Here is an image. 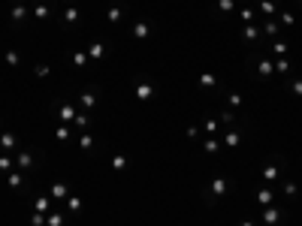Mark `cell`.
<instances>
[{
    "instance_id": "cell-24",
    "label": "cell",
    "mask_w": 302,
    "mask_h": 226,
    "mask_svg": "<svg viewBox=\"0 0 302 226\" xmlns=\"http://www.w3.org/2000/svg\"><path fill=\"white\" fill-rule=\"evenodd\" d=\"M260 12L266 18H275L278 15V0H260Z\"/></svg>"
},
{
    "instance_id": "cell-29",
    "label": "cell",
    "mask_w": 302,
    "mask_h": 226,
    "mask_svg": "<svg viewBox=\"0 0 302 226\" xmlns=\"http://www.w3.org/2000/svg\"><path fill=\"white\" fill-rule=\"evenodd\" d=\"M200 88H205V91H212V88H218V79H215L212 72H200Z\"/></svg>"
},
{
    "instance_id": "cell-32",
    "label": "cell",
    "mask_w": 302,
    "mask_h": 226,
    "mask_svg": "<svg viewBox=\"0 0 302 226\" xmlns=\"http://www.w3.org/2000/svg\"><path fill=\"white\" fill-rule=\"evenodd\" d=\"M67 214H79L82 211V199L79 196H67V208H64Z\"/></svg>"
},
{
    "instance_id": "cell-19",
    "label": "cell",
    "mask_w": 302,
    "mask_h": 226,
    "mask_svg": "<svg viewBox=\"0 0 302 226\" xmlns=\"http://www.w3.org/2000/svg\"><path fill=\"white\" fill-rule=\"evenodd\" d=\"M45 226H67V211H52V214H45Z\"/></svg>"
},
{
    "instance_id": "cell-50",
    "label": "cell",
    "mask_w": 302,
    "mask_h": 226,
    "mask_svg": "<svg viewBox=\"0 0 302 226\" xmlns=\"http://www.w3.org/2000/svg\"><path fill=\"white\" fill-rule=\"evenodd\" d=\"M263 226H266V223H263Z\"/></svg>"
},
{
    "instance_id": "cell-23",
    "label": "cell",
    "mask_w": 302,
    "mask_h": 226,
    "mask_svg": "<svg viewBox=\"0 0 302 226\" xmlns=\"http://www.w3.org/2000/svg\"><path fill=\"white\" fill-rule=\"evenodd\" d=\"M79 148H82L85 154H91V151H94V136H91L88 130H85V133H79Z\"/></svg>"
},
{
    "instance_id": "cell-5",
    "label": "cell",
    "mask_w": 302,
    "mask_h": 226,
    "mask_svg": "<svg viewBox=\"0 0 302 226\" xmlns=\"http://www.w3.org/2000/svg\"><path fill=\"white\" fill-rule=\"evenodd\" d=\"M100 88H97V85H88V88H85V91H79V106H82V112H88V115H91V112H94V109H97V99H100Z\"/></svg>"
},
{
    "instance_id": "cell-36",
    "label": "cell",
    "mask_w": 302,
    "mask_h": 226,
    "mask_svg": "<svg viewBox=\"0 0 302 226\" xmlns=\"http://www.w3.org/2000/svg\"><path fill=\"white\" fill-rule=\"evenodd\" d=\"M287 48H290V45H287V39H275V42H272V52H275V55H281V58L287 55Z\"/></svg>"
},
{
    "instance_id": "cell-21",
    "label": "cell",
    "mask_w": 302,
    "mask_h": 226,
    "mask_svg": "<svg viewBox=\"0 0 302 226\" xmlns=\"http://www.w3.org/2000/svg\"><path fill=\"white\" fill-rule=\"evenodd\" d=\"M263 31H266V36H272V39H281V24H278V18H266V21H263Z\"/></svg>"
},
{
    "instance_id": "cell-13",
    "label": "cell",
    "mask_w": 302,
    "mask_h": 226,
    "mask_svg": "<svg viewBox=\"0 0 302 226\" xmlns=\"http://www.w3.org/2000/svg\"><path fill=\"white\" fill-rule=\"evenodd\" d=\"M133 94H136V99H139V103H148V99L157 97V91H154V85H151V82H139Z\"/></svg>"
},
{
    "instance_id": "cell-38",
    "label": "cell",
    "mask_w": 302,
    "mask_h": 226,
    "mask_svg": "<svg viewBox=\"0 0 302 226\" xmlns=\"http://www.w3.org/2000/svg\"><path fill=\"white\" fill-rule=\"evenodd\" d=\"M239 18H242V21H245V24H254V18H257V12H254V9H248V6H245V9H242V12H239Z\"/></svg>"
},
{
    "instance_id": "cell-48",
    "label": "cell",
    "mask_w": 302,
    "mask_h": 226,
    "mask_svg": "<svg viewBox=\"0 0 302 226\" xmlns=\"http://www.w3.org/2000/svg\"><path fill=\"white\" fill-rule=\"evenodd\" d=\"M118 3H121V0H118Z\"/></svg>"
},
{
    "instance_id": "cell-2",
    "label": "cell",
    "mask_w": 302,
    "mask_h": 226,
    "mask_svg": "<svg viewBox=\"0 0 302 226\" xmlns=\"http://www.w3.org/2000/svg\"><path fill=\"white\" fill-rule=\"evenodd\" d=\"M248 69H254L257 82H269L272 72H275V64L269 58H257V55H248Z\"/></svg>"
},
{
    "instance_id": "cell-15",
    "label": "cell",
    "mask_w": 302,
    "mask_h": 226,
    "mask_svg": "<svg viewBox=\"0 0 302 226\" xmlns=\"http://www.w3.org/2000/svg\"><path fill=\"white\" fill-rule=\"evenodd\" d=\"M151 31H154V24H151L148 18H142V21H136L133 24V39H148Z\"/></svg>"
},
{
    "instance_id": "cell-11",
    "label": "cell",
    "mask_w": 302,
    "mask_h": 226,
    "mask_svg": "<svg viewBox=\"0 0 302 226\" xmlns=\"http://www.w3.org/2000/svg\"><path fill=\"white\" fill-rule=\"evenodd\" d=\"M130 12V6L121 0V3H115V6H109V12H106V18L112 21V24H118V21H124V15Z\"/></svg>"
},
{
    "instance_id": "cell-1",
    "label": "cell",
    "mask_w": 302,
    "mask_h": 226,
    "mask_svg": "<svg viewBox=\"0 0 302 226\" xmlns=\"http://www.w3.org/2000/svg\"><path fill=\"white\" fill-rule=\"evenodd\" d=\"M227 190H230L227 178H221V175H218V178H212V184H208V187H202L200 196L205 199V202H208V205H218V199L227 193Z\"/></svg>"
},
{
    "instance_id": "cell-44",
    "label": "cell",
    "mask_w": 302,
    "mask_h": 226,
    "mask_svg": "<svg viewBox=\"0 0 302 226\" xmlns=\"http://www.w3.org/2000/svg\"><path fill=\"white\" fill-rule=\"evenodd\" d=\"M290 91H293L296 97H302V79H296V82H290Z\"/></svg>"
},
{
    "instance_id": "cell-34",
    "label": "cell",
    "mask_w": 302,
    "mask_h": 226,
    "mask_svg": "<svg viewBox=\"0 0 302 226\" xmlns=\"http://www.w3.org/2000/svg\"><path fill=\"white\" fill-rule=\"evenodd\" d=\"M3 58H6V66H12V69H18V66H21L18 52H12V48H6V55H3Z\"/></svg>"
},
{
    "instance_id": "cell-3",
    "label": "cell",
    "mask_w": 302,
    "mask_h": 226,
    "mask_svg": "<svg viewBox=\"0 0 302 226\" xmlns=\"http://www.w3.org/2000/svg\"><path fill=\"white\" fill-rule=\"evenodd\" d=\"M281 172H287V163H284V157H281V154H275V157L266 163V169H263V181L275 187V181L281 178Z\"/></svg>"
},
{
    "instance_id": "cell-12",
    "label": "cell",
    "mask_w": 302,
    "mask_h": 226,
    "mask_svg": "<svg viewBox=\"0 0 302 226\" xmlns=\"http://www.w3.org/2000/svg\"><path fill=\"white\" fill-rule=\"evenodd\" d=\"M15 148H21V142H18V136L15 133H9V130H3L0 133V151H15Z\"/></svg>"
},
{
    "instance_id": "cell-25",
    "label": "cell",
    "mask_w": 302,
    "mask_h": 226,
    "mask_svg": "<svg viewBox=\"0 0 302 226\" xmlns=\"http://www.w3.org/2000/svg\"><path fill=\"white\" fill-rule=\"evenodd\" d=\"M236 115H239V112H233V109H224V112H218V124H224V127H233V124H236Z\"/></svg>"
},
{
    "instance_id": "cell-47",
    "label": "cell",
    "mask_w": 302,
    "mask_h": 226,
    "mask_svg": "<svg viewBox=\"0 0 302 226\" xmlns=\"http://www.w3.org/2000/svg\"><path fill=\"white\" fill-rule=\"evenodd\" d=\"M239 226H254V223H251V220H242V223H239Z\"/></svg>"
},
{
    "instance_id": "cell-18",
    "label": "cell",
    "mask_w": 302,
    "mask_h": 226,
    "mask_svg": "<svg viewBox=\"0 0 302 226\" xmlns=\"http://www.w3.org/2000/svg\"><path fill=\"white\" fill-rule=\"evenodd\" d=\"M221 148H224V142H221V139H215V136H208V139L202 142V151H205L208 157H215V154H218Z\"/></svg>"
},
{
    "instance_id": "cell-39",
    "label": "cell",
    "mask_w": 302,
    "mask_h": 226,
    "mask_svg": "<svg viewBox=\"0 0 302 226\" xmlns=\"http://www.w3.org/2000/svg\"><path fill=\"white\" fill-rule=\"evenodd\" d=\"M275 72H284V76H287V72H290V61H287V58H278V61H275Z\"/></svg>"
},
{
    "instance_id": "cell-17",
    "label": "cell",
    "mask_w": 302,
    "mask_h": 226,
    "mask_svg": "<svg viewBox=\"0 0 302 226\" xmlns=\"http://www.w3.org/2000/svg\"><path fill=\"white\" fill-rule=\"evenodd\" d=\"M227 148H239L242 142H245V136H242V130H230V133H224V139H221Z\"/></svg>"
},
{
    "instance_id": "cell-37",
    "label": "cell",
    "mask_w": 302,
    "mask_h": 226,
    "mask_svg": "<svg viewBox=\"0 0 302 226\" xmlns=\"http://www.w3.org/2000/svg\"><path fill=\"white\" fill-rule=\"evenodd\" d=\"M218 9L224 15H230V12H236V0H218Z\"/></svg>"
},
{
    "instance_id": "cell-16",
    "label": "cell",
    "mask_w": 302,
    "mask_h": 226,
    "mask_svg": "<svg viewBox=\"0 0 302 226\" xmlns=\"http://www.w3.org/2000/svg\"><path fill=\"white\" fill-rule=\"evenodd\" d=\"M52 202H55L52 196H36L34 199V211H39V214H52V211H55Z\"/></svg>"
},
{
    "instance_id": "cell-26",
    "label": "cell",
    "mask_w": 302,
    "mask_h": 226,
    "mask_svg": "<svg viewBox=\"0 0 302 226\" xmlns=\"http://www.w3.org/2000/svg\"><path fill=\"white\" fill-rule=\"evenodd\" d=\"M103 55H106V45H103L100 39H97V42H91V45H88V58H91V61H100Z\"/></svg>"
},
{
    "instance_id": "cell-40",
    "label": "cell",
    "mask_w": 302,
    "mask_h": 226,
    "mask_svg": "<svg viewBox=\"0 0 302 226\" xmlns=\"http://www.w3.org/2000/svg\"><path fill=\"white\" fill-rule=\"evenodd\" d=\"M227 99H230V109H233V112H239V106H242V97H239L236 91H230V94H227Z\"/></svg>"
},
{
    "instance_id": "cell-45",
    "label": "cell",
    "mask_w": 302,
    "mask_h": 226,
    "mask_svg": "<svg viewBox=\"0 0 302 226\" xmlns=\"http://www.w3.org/2000/svg\"><path fill=\"white\" fill-rule=\"evenodd\" d=\"M215 130H218V118H212V121H205V133H208V136H212Z\"/></svg>"
},
{
    "instance_id": "cell-7",
    "label": "cell",
    "mask_w": 302,
    "mask_h": 226,
    "mask_svg": "<svg viewBox=\"0 0 302 226\" xmlns=\"http://www.w3.org/2000/svg\"><path fill=\"white\" fill-rule=\"evenodd\" d=\"M284 220H287V211L284 208H275V205L263 208V223L266 226H278V223H284Z\"/></svg>"
},
{
    "instance_id": "cell-49",
    "label": "cell",
    "mask_w": 302,
    "mask_h": 226,
    "mask_svg": "<svg viewBox=\"0 0 302 226\" xmlns=\"http://www.w3.org/2000/svg\"><path fill=\"white\" fill-rule=\"evenodd\" d=\"M299 3H302V0H299Z\"/></svg>"
},
{
    "instance_id": "cell-33",
    "label": "cell",
    "mask_w": 302,
    "mask_h": 226,
    "mask_svg": "<svg viewBox=\"0 0 302 226\" xmlns=\"http://www.w3.org/2000/svg\"><path fill=\"white\" fill-rule=\"evenodd\" d=\"M73 127H76V130H82V133H85V130L91 127V115H88V112H85V115H76V121H73Z\"/></svg>"
},
{
    "instance_id": "cell-22",
    "label": "cell",
    "mask_w": 302,
    "mask_h": 226,
    "mask_svg": "<svg viewBox=\"0 0 302 226\" xmlns=\"http://www.w3.org/2000/svg\"><path fill=\"white\" fill-rule=\"evenodd\" d=\"M242 39L254 45V42L260 39V28H257V24H245V28H242Z\"/></svg>"
},
{
    "instance_id": "cell-20",
    "label": "cell",
    "mask_w": 302,
    "mask_h": 226,
    "mask_svg": "<svg viewBox=\"0 0 302 226\" xmlns=\"http://www.w3.org/2000/svg\"><path fill=\"white\" fill-rule=\"evenodd\" d=\"M49 196H52V199H67V196H69V187L64 184V181H55V184L49 187Z\"/></svg>"
},
{
    "instance_id": "cell-28",
    "label": "cell",
    "mask_w": 302,
    "mask_h": 226,
    "mask_svg": "<svg viewBox=\"0 0 302 226\" xmlns=\"http://www.w3.org/2000/svg\"><path fill=\"white\" fill-rule=\"evenodd\" d=\"M272 193H275V187H260V193H257V202H260V205H263V208H266V205H272Z\"/></svg>"
},
{
    "instance_id": "cell-46",
    "label": "cell",
    "mask_w": 302,
    "mask_h": 226,
    "mask_svg": "<svg viewBox=\"0 0 302 226\" xmlns=\"http://www.w3.org/2000/svg\"><path fill=\"white\" fill-rule=\"evenodd\" d=\"M36 76H39V79H42V76H49V66L39 64V66H36Z\"/></svg>"
},
{
    "instance_id": "cell-6",
    "label": "cell",
    "mask_w": 302,
    "mask_h": 226,
    "mask_svg": "<svg viewBox=\"0 0 302 226\" xmlns=\"http://www.w3.org/2000/svg\"><path fill=\"white\" fill-rule=\"evenodd\" d=\"M31 15H34L36 21H49V18H58V9H55V3H49V0H39L34 9H31Z\"/></svg>"
},
{
    "instance_id": "cell-8",
    "label": "cell",
    "mask_w": 302,
    "mask_h": 226,
    "mask_svg": "<svg viewBox=\"0 0 302 226\" xmlns=\"http://www.w3.org/2000/svg\"><path fill=\"white\" fill-rule=\"evenodd\" d=\"M28 178H31L28 172H9V175H6V184H9L15 193H28Z\"/></svg>"
},
{
    "instance_id": "cell-30",
    "label": "cell",
    "mask_w": 302,
    "mask_h": 226,
    "mask_svg": "<svg viewBox=\"0 0 302 226\" xmlns=\"http://www.w3.org/2000/svg\"><path fill=\"white\" fill-rule=\"evenodd\" d=\"M281 187H284V196H287V199H296V196H299L296 181H290V178H284V184H281Z\"/></svg>"
},
{
    "instance_id": "cell-4",
    "label": "cell",
    "mask_w": 302,
    "mask_h": 226,
    "mask_svg": "<svg viewBox=\"0 0 302 226\" xmlns=\"http://www.w3.org/2000/svg\"><path fill=\"white\" fill-rule=\"evenodd\" d=\"M36 160H39V154H34V151H31V148H25V145H21V148H18V154H15V166H18L21 172H28V175L39 169V163H36Z\"/></svg>"
},
{
    "instance_id": "cell-31",
    "label": "cell",
    "mask_w": 302,
    "mask_h": 226,
    "mask_svg": "<svg viewBox=\"0 0 302 226\" xmlns=\"http://www.w3.org/2000/svg\"><path fill=\"white\" fill-rule=\"evenodd\" d=\"M109 166H112V169H115V172H124V169H127V166H130V160H127V157H124V154H115V157H112V163H109Z\"/></svg>"
},
{
    "instance_id": "cell-43",
    "label": "cell",
    "mask_w": 302,
    "mask_h": 226,
    "mask_svg": "<svg viewBox=\"0 0 302 226\" xmlns=\"http://www.w3.org/2000/svg\"><path fill=\"white\" fill-rule=\"evenodd\" d=\"M55 136H58V142H69V127H58Z\"/></svg>"
},
{
    "instance_id": "cell-41",
    "label": "cell",
    "mask_w": 302,
    "mask_h": 226,
    "mask_svg": "<svg viewBox=\"0 0 302 226\" xmlns=\"http://www.w3.org/2000/svg\"><path fill=\"white\" fill-rule=\"evenodd\" d=\"M73 64L85 66V64H88V55H85V52H73Z\"/></svg>"
},
{
    "instance_id": "cell-27",
    "label": "cell",
    "mask_w": 302,
    "mask_h": 226,
    "mask_svg": "<svg viewBox=\"0 0 302 226\" xmlns=\"http://www.w3.org/2000/svg\"><path fill=\"white\" fill-rule=\"evenodd\" d=\"M12 166H15V157H9V154L3 151V154H0V175H9Z\"/></svg>"
},
{
    "instance_id": "cell-9",
    "label": "cell",
    "mask_w": 302,
    "mask_h": 226,
    "mask_svg": "<svg viewBox=\"0 0 302 226\" xmlns=\"http://www.w3.org/2000/svg\"><path fill=\"white\" fill-rule=\"evenodd\" d=\"M52 109H55V115H58L61 121H69V124H73V121H76V115H79V109H76L73 103H64V99H58Z\"/></svg>"
},
{
    "instance_id": "cell-42",
    "label": "cell",
    "mask_w": 302,
    "mask_h": 226,
    "mask_svg": "<svg viewBox=\"0 0 302 226\" xmlns=\"http://www.w3.org/2000/svg\"><path fill=\"white\" fill-rule=\"evenodd\" d=\"M31 226H45V214H39V211H31Z\"/></svg>"
},
{
    "instance_id": "cell-10",
    "label": "cell",
    "mask_w": 302,
    "mask_h": 226,
    "mask_svg": "<svg viewBox=\"0 0 302 226\" xmlns=\"http://www.w3.org/2000/svg\"><path fill=\"white\" fill-rule=\"evenodd\" d=\"M28 18H31V6H28V3H15V6L9 9V21H12L15 28H18V24H25Z\"/></svg>"
},
{
    "instance_id": "cell-35",
    "label": "cell",
    "mask_w": 302,
    "mask_h": 226,
    "mask_svg": "<svg viewBox=\"0 0 302 226\" xmlns=\"http://www.w3.org/2000/svg\"><path fill=\"white\" fill-rule=\"evenodd\" d=\"M278 24H284V28H293V24H296V15L284 9V12H278Z\"/></svg>"
},
{
    "instance_id": "cell-14",
    "label": "cell",
    "mask_w": 302,
    "mask_h": 226,
    "mask_svg": "<svg viewBox=\"0 0 302 226\" xmlns=\"http://www.w3.org/2000/svg\"><path fill=\"white\" fill-rule=\"evenodd\" d=\"M61 15V21H64V28H76L79 24V18H82V12H79V6H67L64 12H58Z\"/></svg>"
}]
</instances>
